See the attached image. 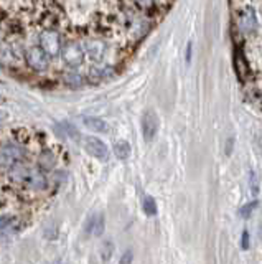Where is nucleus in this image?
I'll return each instance as SVG.
<instances>
[{
    "label": "nucleus",
    "instance_id": "nucleus-5",
    "mask_svg": "<svg viewBox=\"0 0 262 264\" xmlns=\"http://www.w3.org/2000/svg\"><path fill=\"white\" fill-rule=\"evenodd\" d=\"M84 149H86L87 154H91L92 157L101 160V162H106L107 157H109V150H107V145L102 142L101 139L94 137V135H86L83 139Z\"/></svg>",
    "mask_w": 262,
    "mask_h": 264
},
{
    "label": "nucleus",
    "instance_id": "nucleus-23",
    "mask_svg": "<svg viewBox=\"0 0 262 264\" xmlns=\"http://www.w3.org/2000/svg\"><path fill=\"white\" fill-rule=\"evenodd\" d=\"M191 60V43H188V46H186V61L190 63Z\"/></svg>",
    "mask_w": 262,
    "mask_h": 264
},
{
    "label": "nucleus",
    "instance_id": "nucleus-12",
    "mask_svg": "<svg viewBox=\"0 0 262 264\" xmlns=\"http://www.w3.org/2000/svg\"><path fill=\"white\" fill-rule=\"evenodd\" d=\"M241 25L246 32H254L257 28V18H256V12L252 10L251 7H247L241 15Z\"/></svg>",
    "mask_w": 262,
    "mask_h": 264
},
{
    "label": "nucleus",
    "instance_id": "nucleus-16",
    "mask_svg": "<svg viewBox=\"0 0 262 264\" xmlns=\"http://www.w3.org/2000/svg\"><path fill=\"white\" fill-rule=\"evenodd\" d=\"M15 221H17V216H13V215H0V231L10 228Z\"/></svg>",
    "mask_w": 262,
    "mask_h": 264
},
{
    "label": "nucleus",
    "instance_id": "nucleus-15",
    "mask_svg": "<svg viewBox=\"0 0 262 264\" xmlns=\"http://www.w3.org/2000/svg\"><path fill=\"white\" fill-rule=\"evenodd\" d=\"M142 206H144L145 215H148V216H155L157 215V203H155V200H153L152 197H145Z\"/></svg>",
    "mask_w": 262,
    "mask_h": 264
},
{
    "label": "nucleus",
    "instance_id": "nucleus-6",
    "mask_svg": "<svg viewBox=\"0 0 262 264\" xmlns=\"http://www.w3.org/2000/svg\"><path fill=\"white\" fill-rule=\"evenodd\" d=\"M23 149L17 144H3L0 145V165H12L23 159Z\"/></svg>",
    "mask_w": 262,
    "mask_h": 264
},
{
    "label": "nucleus",
    "instance_id": "nucleus-19",
    "mask_svg": "<svg viewBox=\"0 0 262 264\" xmlns=\"http://www.w3.org/2000/svg\"><path fill=\"white\" fill-rule=\"evenodd\" d=\"M249 180H251V192H252V195H257V193H259V180H257V175H256L254 172H251Z\"/></svg>",
    "mask_w": 262,
    "mask_h": 264
},
{
    "label": "nucleus",
    "instance_id": "nucleus-24",
    "mask_svg": "<svg viewBox=\"0 0 262 264\" xmlns=\"http://www.w3.org/2000/svg\"><path fill=\"white\" fill-rule=\"evenodd\" d=\"M5 117H7V112H5V111H0V122L5 119Z\"/></svg>",
    "mask_w": 262,
    "mask_h": 264
},
{
    "label": "nucleus",
    "instance_id": "nucleus-1",
    "mask_svg": "<svg viewBox=\"0 0 262 264\" xmlns=\"http://www.w3.org/2000/svg\"><path fill=\"white\" fill-rule=\"evenodd\" d=\"M8 180H10L15 187L25 188V190H45L48 187V178L43 173V170H35V168L28 167L18 160V162L12 164L10 170L7 173Z\"/></svg>",
    "mask_w": 262,
    "mask_h": 264
},
{
    "label": "nucleus",
    "instance_id": "nucleus-7",
    "mask_svg": "<svg viewBox=\"0 0 262 264\" xmlns=\"http://www.w3.org/2000/svg\"><path fill=\"white\" fill-rule=\"evenodd\" d=\"M158 132V116L153 111H145L142 116V134L147 142L153 140Z\"/></svg>",
    "mask_w": 262,
    "mask_h": 264
},
{
    "label": "nucleus",
    "instance_id": "nucleus-14",
    "mask_svg": "<svg viewBox=\"0 0 262 264\" xmlns=\"http://www.w3.org/2000/svg\"><path fill=\"white\" fill-rule=\"evenodd\" d=\"M114 154H116V157L120 159V160L129 159L130 157V144L127 142V140H119V142H116Z\"/></svg>",
    "mask_w": 262,
    "mask_h": 264
},
{
    "label": "nucleus",
    "instance_id": "nucleus-18",
    "mask_svg": "<svg viewBox=\"0 0 262 264\" xmlns=\"http://www.w3.org/2000/svg\"><path fill=\"white\" fill-rule=\"evenodd\" d=\"M112 251H114V244L111 241H106L102 244V261H109Z\"/></svg>",
    "mask_w": 262,
    "mask_h": 264
},
{
    "label": "nucleus",
    "instance_id": "nucleus-22",
    "mask_svg": "<svg viewBox=\"0 0 262 264\" xmlns=\"http://www.w3.org/2000/svg\"><path fill=\"white\" fill-rule=\"evenodd\" d=\"M130 261H132V253L130 251H127L122 258H120V264H125V263H130Z\"/></svg>",
    "mask_w": 262,
    "mask_h": 264
},
{
    "label": "nucleus",
    "instance_id": "nucleus-21",
    "mask_svg": "<svg viewBox=\"0 0 262 264\" xmlns=\"http://www.w3.org/2000/svg\"><path fill=\"white\" fill-rule=\"evenodd\" d=\"M241 246H242V249H247V248H249V233H247V231H244V233H242V243H241Z\"/></svg>",
    "mask_w": 262,
    "mask_h": 264
},
{
    "label": "nucleus",
    "instance_id": "nucleus-17",
    "mask_svg": "<svg viewBox=\"0 0 262 264\" xmlns=\"http://www.w3.org/2000/svg\"><path fill=\"white\" fill-rule=\"evenodd\" d=\"M134 2H135V5L144 12H148L155 7V0H134Z\"/></svg>",
    "mask_w": 262,
    "mask_h": 264
},
{
    "label": "nucleus",
    "instance_id": "nucleus-10",
    "mask_svg": "<svg viewBox=\"0 0 262 264\" xmlns=\"http://www.w3.org/2000/svg\"><path fill=\"white\" fill-rule=\"evenodd\" d=\"M86 231L91 233L92 236H101L104 233V215L102 213L92 215L86 223Z\"/></svg>",
    "mask_w": 262,
    "mask_h": 264
},
{
    "label": "nucleus",
    "instance_id": "nucleus-9",
    "mask_svg": "<svg viewBox=\"0 0 262 264\" xmlns=\"http://www.w3.org/2000/svg\"><path fill=\"white\" fill-rule=\"evenodd\" d=\"M84 51H86V53L89 55L92 60L99 61V60H102V56H104L106 45H104V41L89 40V41H86V43H84Z\"/></svg>",
    "mask_w": 262,
    "mask_h": 264
},
{
    "label": "nucleus",
    "instance_id": "nucleus-8",
    "mask_svg": "<svg viewBox=\"0 0 262 264\" xmlns=\"http://www.w3.org/2000/svg\"><path fill=\"white\" fill-rule=\"evenodd\" d=\"M234 71H236L237 79H239L241 83H244L247 76H249V68H247L246 56L239 48L236 50V55H234Z\"/></svg>",
    "mask_w": 262,
    "mask_h": 264
},
{
    "label": "nucleus",
    "instance_id": "nucleus-13",
    "mask_svg": "<svg viewBox=\"0 0 262 264\" xmlns=\"http://www.w3.org/2000/svg\"><path fill=\"white\" fill-rule=\"evenodd\" d=\"M40 168L41 170H51V168L56 165V157L51 150H45L43 154L40 155Z\"/></svg>",
    "mask_w": 262,
    "mask_h": 264
},
{
    "label": "nucleus",
    "instance_id": "nucleus-3",
    "mask_svg": "<svg viewBox=\"0 0 262 264\" xmlns=\"http://www.w3.org/2000/svg\"><path fill=\"white\" fill-rule=\"evenodd\" d=\"M27 63L31 69L35 71H45L50 66V56L45 53V50L41 48L40 45H31L30 48L27 50Z\"/></svg>",
    "mask_w": 262,
    "mask_h": 264
},
{
    "label": "nucleus",
    "instance_id": "nucleus-2",
    "mask_svg": "<svg viewBox=\"0 0 262 264\" xmlns=\"http://www.w3.org/2000/svg\"><path fill=\"white\" fill-rule=\"evenodd\" d=\"M40 46L45 50V53L50 56V58H56L61 53L63 48V41L61 36L56 30H51V28H46L40 33Z\"/></svg>",
    "mask_w": 262,
    "mask_h": 264
},
{
    "label": "nucleus",
    "instance_id": "nucleus-11",
    "mask_svg": "<svg viewBox=\"0 0 262 264\" xmlns=\"http://www.w3.org/2000/svg\"><path fill=\"white\" fill-rule=\"evenodd\" d=\"M84 126L92 132H97V134L109 132V124L104 119H101V117H84Z\"/></svg>",
    "mask_w": 262,
    "mask_h": 264
},
{
    "label": "nucleus",
    "instance_id": "nucleus-4",
    "mask_svg": "<svg viewBox=\"0 0 262 264\" xmlns=\"http://www.w3.org/2000/svg\"><path fill=\"white\" fill-rule=\"evenodd\" d=\"M84 55H86V51L83 50V45L78 43V41H68V43L61 48L63 61L68 66H71V68H78V66H81L83 60H84Z\"/></svg>",
    "mask_w": 262,
    "mask_h": 264
},
{
    "label": "nucleus",
    "instance_id": "nucleus-20",
    "mask_svg": "<svg viewBox=\"0 0 262 264\" xmlns=\"http://www.w3.org/2000/svg\"><path fill=\"white\" fill-rule=\"evenodd\" d=\"M256 206H257V203H256V201H252V203L246 205L244 208H241V216H242V218H249V216H251V211L254 210Z\"/></svg>",
    "mask_w": 262,
    "mask_h": 264
}]
</instances>
